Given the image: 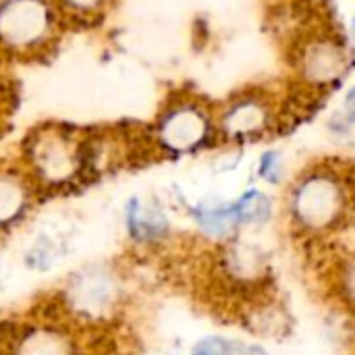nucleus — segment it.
<instances>
[{"mask_svg":"<svg viewBox=\"0 0 355 355\" xmlns=\"http://www.w3.org/2000/svg\"><path fill=\"white\" fill-rule=\"evenodd\" d=\"M127 225L129 233L137 241H152L158 239L166 231V220L160 212L144 208L137 200H133L127 208Z\"/></svg>","mask_w":355,"mask_h":355,"instance_id":"4","label":"nucleus"},{"mask_svg":"<svg viewBox=\"0 0 355 355\" xmlns=\"http://www.w3.org/2000/svg\"><path fill=\"white\" fill-rule=\"evenodd\" d=\"M347 106L354 110V114H355V89L352 92V96H349V100H347Z\"/></svg>","mask_w":355,"mask_h":355,"instance_id":"9","label":"nucleus"},{"mask_svg":"<svg viewBox=\"0 0 355 355\" xmlns=\"http://www.w3.org/2000/svg\"><path fill=\"white\" fill-rule=\"evenodd\" d=\"M67 2L73 4V6H77V8H89V6L98 4V0H67Z\"/></svg>","mask_w":355,"mask_h":355,"instance_id":"8","label":"nucleus"},{"mask_svg":"<svg viewBox=\"0 0 355 355\" xmlns=\"http://www.w3.org/2000/svg\"><path fill=\"white\" fill-rule=\"evenodd\" d=\"M71 295L79 310L100 312L110 304L114 291L110 279L104 272H92V275H81L75 281V285L71 287Z\"/></svg>","mask_w":355,"mask_h":355,"instance_id":"3","label":"nucleus"},{"mask_svg":"<svg viewBox=\"0 0 355 355\" xmlns=\"http://www.w3.org/2000/svg\"><path fill=\"white\" fill-rule=\"evenodd\" d=\"M15 355H71L69 343L54 333L33 331L21 339Z\"/></svg>","mask_w":355,"mask_h":355,"instance_id":"5","label":"nucleus"},{"mask_svg":"<svg viewBox=\"0 0 355 355\" xmlns=\"http://www.w3.org/2000/svg\"><path fill=\"white\" fill-rule=\"evenodd\" d=\"M25 193L21 185L8 177H0V225L10 223L23 210Z\"/></svg>","mask_w":355,"mask_h":355,"instance_id":"6","label":"nucleus"},{"mask_svg":"<svg viewBox=\"0 0 355 355\" xmlns=\"http://www.w3.org/2000/svg\"><path fill=\"white\" fill-rule=\"evenodd\" d=\"M33 158H35L37 171L50 181H64L79 166L77 146L64 133L44 135L35 144Z\"/></svg>","mask_w":355,"mask_h":355,"instance_id":"2","label":"nucleus"},{"mask_svg":"<svg viewBox=\"0 0 355 355\" xmlns=\"http://www.w3.org/2000/svg\"><path fill=\"white\" fill-rule=\"evenodd\" d=\"M354 33H355V21H354Z\"/></svg>","mask_w":355,"mask_h":355,"instance_id":"10","label":"nucleus"},{"mask_svg":"<svg viewBox=\"0 0 355 355\" xmlns=\"http://www.w3.org/2000/svg\"><path fill=\"white\" fill-rule=\"evenodd\" d=\"M191 355H252V347H248L243 343H237V341L212 337V339L200 341L193 347Z\"/></svg>","mask_w":355,"mask_h":355,"instance_id":"7","label":"nucleus"},{"mask_svg":"<svg viewBox=\"0 0 355 355\" xmlns=\"http://www.w3.org/2000/svg\"><path fill=\"white\" fill-rule=\"evenodd\" d=\"M50 27V8L44 0H8L0 6V37L12 46H29Z\"/></svg>","mask_w":355,"mask_h":355,"instance_id":"1","label":"nucleus"}]
</instances>
